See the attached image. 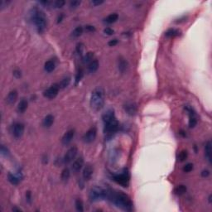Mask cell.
Returning a JSON list of instances; mask_svg holds the SVG:
<instances>
[{
    "label": "cell",
    "instance_id": "obj_28",
    "mask_svg": "<svg viewBox=\"0 0 212 212\" xmlns=\"http://www.w3.org/2000/svg\"><path fill=\"white\" fill-rule=\"evenodd\" d=\"M186 191V187L184 185H180L174 189V193L177 195H182Z\"/></svg>",
    "mask_w": 212,
    "mask_h": 212
},
{
    "label": "cell",
    "instance_id": "obj_44",
    "mask_svg": "<svg viewBox=\"0 0 212 212\" xmlns=\"http://www.w3.org/2000/svg\"><path fill=\"white\" fill-rule=\"evenodd\" d=\"M13 76H14L16 78H20L21 76H22V74H21V71H20L19 70H15V71H13Z\"/></svg>",
    "mask_w": 212,
    "mask_h": 212
},
{
    "label": "cell",
    "instance_id": "obj_41",
    "mask_svg": "<svg viewBox=\"0 0 212 212\" xmlns=\"http://www.w3.org/2000/svg\"><path fill=\"white\" fill-rule=\"evenodd\" d=\"M8 148H5L3 145H2L1 147V153H2V155H4V156H8Z\"/></svg>",
    "mask_w": 212,
    "mask_h": 212
},
{
    "label": "cell",
    "instance_id": "obj_27",
    "mask_svg": "<svg viewBox=\"0 0 212 212\" xmlns=\"http://www.w3.org/2000/svg\"><path fill=\"white\" fill-rule=\"evenodd\" d=\"M93 58H94V53L92 51H89L87 52L83 57H82V62L83 63H89L93 61Z\"/></svg>",
    "mask_w": 212,
    "mask_h": 212
},
{
    "label": "cell",
    "instance_id": "obj_29",
    "mask_svg": "<svg viewBox=\"0 0 212 212\" xmlns=\"http://www.w3.org/2000/svg\"><path fill=\"white\" fill-rule=\"evenodd\" d=\"M178 35H180V32L178 30H176V29H169L165 33V36L168 37H177Z\"/></svg>",
    "mask_w": 212,
    "mask_h": 212
},
{
    "label": "cell",
    "instance_id": "obj_10",
    "mask_svg": "<svg viewBox=\"0 0 212 212\" xmlns=\"http://www.w3.org/2000/svg\"><path fill=\"white\" fill-rule=\"evenodd\" d=\"M97 135V129L95 127L90 128L83 136V141L85 143H90L94 142Z\"/></svg>",
    "mask_w": 212,
    "mask_h": 212
},
{
    "label": "cell",
    "instance_id": "obj_8",
    "mask_svg": "<svg viewBox=\"0 0 212 212\" xmlns=\"http://www.w3.org/2000/svg\"><path fill=\"white\" fill-rule=\"evenodd\" d=\"M118 129V122L116 118L113 119L110 122L105 123V134H114Z\"/></svg>",
    "mask_w": 212,
    "mask_h": 212
},
{
    "label": "cell",
    "instance_id": "obj_38",
    "mask_svg": "<svg viewBox=\"0 0 212 212\" xmlns=\"http://www.w3.org/2000/svg\"><path fill=\"white\" fill-rule=\"evenodd\" d=\"M193 169V164L192 163H187L183 167V172L184 173H190Z\"/></svg>",
    "mask_w": 212,
    "mask_h": 212
},
{
    "label": "cell",
    "instance_id": "obj_5",
    "mask_svg": "<svg viewBox=\"0 0 212 212\" xmlns=\"http://www.w3.org/2000/svg\"><path fill=\"white\" fill-rule=\"evenodd\" d=\"M60 89L61 88L59 86V84L52 85H51L48 89L45 90L43 92V95H44V97L49 99V100H52V99L56 98V95H58Z\"/></svg>",
    "mask_w": 212,
    "mask_h": 212
},
{
    "label": "cell",
    "instance_id": "obj_9",
    "mask_svg": "<svg viewBox=\"0 0 212 212\" xmlns=\"http://www.w3.org/2000/svg\"><path fill=\"white\" fill-rule=\"evenodd\" d=\"M24 133V124L22 123H15L12 127V134L14 138L20 139Z\"/></svg>",
    "mask_w": 212,
    "mask_h": 212
},
{
    "label": "cell",
    "instance_id": "obj_15",
    "mask_svg": "<svg viewBox=\"0 0 212 212\" xmlns=\"http://www.w3.org/2000/svg\"><path fill=\"white\" fill-rule=\"evenodd\" d=\"M93 172H94L93 167L90 164H86L83 169V173H82L83 177L85 181H89V179L91 178V177L93 175Z\"/></svg>",
    "mask_w": 212,
    "mask_h": 212
},
{
    "label": "cell",
    "instance_id": "obj_6",
    "mask_svg": "<svg viewBox=\"0 0 212 212\" xmlns=\"http://www.w3.org/2000/svg\"><path fill=\"white\" fill-rule=\"evenodd\" d=\"M78 152V149L76 147L73 146L71 148H69V150L67 151V153L65 154V156L63 157V162L65 164H68L73 162V160L76 158V157L77 155Z\"/></svg>",
    "mask_w": 212,
    "mask_h": 212
},
{
    "label": "cell",
    "instance_id": "obj_26",
    "mask_svg": "<svg viewBox=\"0 0 212 212\" xmlns=\"http://www.w3.org/2000/svg\"><path fill=\"white\" fill-rule=\"evenodd\" d=\"M118 15L117 13H112V14H109L108 17H106L105 19V22L106 23H109V24H111V23H114L115 22L118 20Z\"/></svg>",
    "mask_w": 212,
    "mask_h": 212
},
{
    "label": "cell",
    "instance_id": "obj_35",
    "mask_svg": "<svg viewBox=\"0 0 212 212\" xmlns=\"http://www.w3.org/2000/svg\"><path fill=\"white\" fill-rule=\"evenodd\" d=\"M80 3H81V2L78 1V0L71 1L70 3V8H71V9H76V8H77L80 5Z\"/></svg>",
    "mask_w": 212,
    "mask_h": 212
},
{
    "label": "cell",
    "instance_id": "obj_3",
    "mask_svg": "<svg viewBox=\"0 0 212 212\" xmlns=\"http://www.w3.org/2000/svg\"><path fill=\"white\" fill-rule=\"evenodd\" d=\"M31 19L35 24L38 33H43L46 27V17L45 13L38 8H34L31 13Z\"/></svg>",
    "mask_w": 212,
    "mask_h": 212
},
{
    "label": "cell",
    "instance_id": "obj_47",
    "mask_svg": "<svg viewBox=\"0 0 212 212\" xmlns=\"http://www.w3.org/2000/svg\"><path fill=\"white\" fill-rule=\"evenodd\" d=\"M26 198H27V201L28 202H31V199H32V196H31V192L28 191L27 194H26Z\"/></svg>",
    "mask_w": 212,
    "mask_h": 212
},
{
    "label": "cell",
    "instance_id": "obj_46",
    "mask_svg": "<svg viewBox=\"0 0 212 212\" xmlns=\"http://www.w3.org/2000/svg\"><path fill=\"white\" fill-rule=\"evenodd\" d=\"M209 175H210V172H209L208 170H204V171H202V173H201V176H202L203 177H207Z\"/></svg>",
    "mask_w": 212,
    "mask_h": 212
},
{
    "label": "cell",
    "instance_id": "obj_32",
    "mask_svg": "<svg viewBox=\"0 0 212 212\" xmlns=\"http://www.w3.org/2000/svg\"><path fill=\"white\" fill-rule=\"evenodd\" d=\"M83 76H84V71L81 68H80L77 73H76V85L79 84V82L81 80Z\"/></svg>",
    "mask_w": 212,
    "mask_h": 212
},
{
    "label": "cell",
    "instance_id": "obj_7",
    "mask_svg": "<svg viewBox=\"0 0 212 212\" xmlns=\"http://www.w3.org/2000/svg\"><path fill=\"white\" fill-rule=\"evenodd\" d=\"M114 180L123 186H128L129 182V175L127 172H123V173L117 174L114 177Z\"/></svg>",
    "mask_w": 212,
    "mask_h": 212
},
{
    "label": "cell",
    "instance_id": "obj_22",
    "mask_svg": "<svg viewBox=\"0 0 212 212\" xmlns=\"http://www.w3.org/2000/svg\"><path fill=\"white\" fill-rule=\"evenodd\" d=\"M28 106V100H27L26 99H22V100L19 102L18 105H17V111L19 112V113H21V114L24 113V112L27 110Z\"/></svg>",
    "mask_w": 212,
    "mask_h": 212
},
{
    "label": "cell",
    "instance_id": "obj_19",
    "mask_svg": "<svg viewBox=\"0 0 212 212\" xmlns=\"http://www.w3.org/2000/svg\"><path fill=\"white\" fill-rule=\"evenodd\" d=\"M211 141H208L205 146V155H206L207 161L210 163L211 162Z\"/></svg>",
    "mask_w": 212,
    "mask_h": 212
},
{
    "label": "cell",
    "instance_id": "obj_30",
    "mask_svg": "<svg viewBox=\"0 0 212 212\" xmlns=\"http://www.w3.org/2000/svg\"><path fill=\"white\" fill-rule=\"evenodd\" d=\"M70 82H71V77L70 76H67V77L62 79V81L59 83V86H60L61 89H64V88H66L67 86L69 85Z\"/></svg>",
    "mask_w": 212,
    "mask_h": 212
},
{
    "label": "cell",
    "instance_id": "obj_17",
    "mask_svg": "<svg viewBox=\"0 0 212 212\" xmlns=\"http://www.w3.org/2000/svg\"><path fill=\"white\" fill-rule=\"evenodd\" d=\"M128 62L124 59V58H119L118 61V71L121 73H125L128 70Z\"/></svg>",
    "mask_w": 212,
    "mask_h": 212
},
{
    "label": "cell",
    "instance_id": "obj_45",
    "mask_svg": "<svg viewBox=\"0 0 212 212\" xmlns=\"http://www.w3.org/2000/svg\"><path fill=\"white\" fill-rule=\"evenodd\" d=\"M118 43V40L117 39H114V40H111L110 42H109V46H114L115 45Z\"/></svg>",
    "mask_w": 212,
    "mask_h": 212
},
{
    "label": "cell",
    "instance_id": "obj_14",
    "mask_svg": "<svg viewBox=\"0 0 212 212\" xmlns=\"http://www.w3.org/2000/svg\"><path fill=\"white\" fill-rule=\"evenodd\" d=\"M84 165V159L82 157H79L78 158H76L74 162L72 163V166H71V169L74 173H78L79 171L82 168Z\"/></svg>",
    "mask_w": 212,
    "mask_h": 212
},
{
    "label": "cell",
    "instance_id": "obj_20",
    "mask_svg": "<svg viewBox=\"0 0 212 212\" xmlns=\"http://www.w3.org/2000/svg\"><path fill=\"white\" fill-rule=\"evenodd\" d=\"M53 123H54V116L51 115V114H47L43 119L42 125L45 128H50L51 126L53 124Z\"/></svg>",
    "mask_w": 212,
    "mask_h": 212
},
{
    "label": "cell",
    "instance_id": "obj_40",
    "mask_svg": "<svg viewBox=\"0 0 212 212\" xmlns=\"http://www.w3.org/2000/svg\"><path fill=\"white\" fill-rule=\"evenodd\" d=\"M85 31L86 32H88V33H93V32H95V28L94 26H92V25H86L85 26Z\"/></svg>",
    "mask_w": 212,
    "mask_h": 212
},
{
    "label": "cell",
    "instance_id": "obj_43",
    "mask_svg": "<svg viewBox=\"0 0 212 212\" xmlns=\"http://www.w3.org/2000/svg\"><path fill=\"white\" fill-rule=\"evenodd\" d=\"M91 3L94 6H98L100 5L102 3H104V1H100V0H93L91 1Z\"/></svg>",
    "mask_w": 212,
    "mask_h": 212
},
{
    "label": "cell",
    "instance_id": "obj_23",
    "mask_svg": "<svg viewBox=\"0 0 212 212\" xmlns=\"http://www.w3.org/2000/svg\"><path fill=\"white\" fill-rule=\"evenodd\" d=\"M55 67H56V63L53 60H50V61H47V62L45 63L44 69L46 72L51 73L54 70H55Z\"/></svg>",
    "mask_w": 212,
    "mask_h": 212
},
{
    "label": "cell",
    "instance_id": "obj_34",
    "mask_svg": "<svg viewBox=\"0 0 212 212\" xmlns=\"http://www.w3.org/2000/svg\"><path fill=\"white\" fill-rule=\"evenodd\" d=\"M76 208L78 211H84V207H83V203L81 200L80 199H77L76 201Z\"/></svg>",
    "mask_w": 212,
    "mask_h": 212
},
{
    "label": "cell",
    "instance_id": "obj_25",
    "mask_svg": "<svg viewBox=\"0 0 212 212\" xmlns=\"http://www.w3.org/2000/svg\"><path fill=\"white\" fill-rule=\"evenodd\" d=\"M8 181H9L12 185H17L19 183V182H20V177H19V176L13 175V174H12V173H8Z\"/></svg>",
    "mask_w": 212,
    "mask_h": 212
},
{
    "label": "cell",
    "instance_id": "obj_12",
    "mask_svg": "<svg viewBox=\"0 0 212 212\" xmlns=\"http://www.w3.org/2000/svg\"><path fill=\"white\" fill-rule=\"evenodd\" d=\"M75 136V130L74 129H70L68 130L66 134L63 135L62 139V143L63 145H68L71 141Z\"/></svg>",
    "mask_w": 212,
    "mask_h": 212
},
{
    "label": "cell",
    "instance_id": "obj_4",
    "mask_svg": "<svg viewBox=\"0 0 212 212\" xmlns=\"http://www.w3.org/2000/svg\"><path fill=\"white\" fill-rule=\"evenodd\" d=\"M109 191L110 190L103 189L101 187L95 186L94 188H92L89 192V199L91 201H97L102 199H107Z\"/></svg>",
    "mask_w": 212,
    "mask_h": 212
},
{
    "label": "cell",
    "instance_id": "obj_31",
    "mask_svg": "<svg viewBox=\"0 0 212 212\" xmlns=\"http://www.w3.org/2000/svg\"><path fill=\"white\" fill-rule=\"evenodd\" d=\"M70 176H71V173H70V170L68 168H65L63 171H62V175H61V177L63 182H67L69 178H70Z\"/></svg>",
    "mask_w": 212,
    "mask_h": 212
},
{
    "label": "cell",
    "instance_id": "obj_48",
    "mask_svg": "<svg viewBox=\"0 0 212 212\" xmlns=\"http://www.w3.org/2000/svg\"><path fill=\"white\" fill-rule=\"evenodd\" d=\"M63 17H64V15H63V14H61V16H59V17H58V19H57V23H59V22H62Z\"/></svg>",
    "mask_w": 212,
    "mask_h": 212
},
{
    "label": "cell",
    "instance_id": "obj_16",
    "mask_svg": "<svg viewBox=\"0 0 212 212\" xmlns=\"http://www.w3.org/2000/svg\"><path fill=\"white\" fill-rule=\"evenodd\" d=\"M116 118L115 117V114H114V111L113 109H109L107 110L106 112H105L102 115V119L104 121V123H106L108 122H110L111 120Z\"/></svg>",
    "mask_w": 212,
    "mask_h": 212
},
{
    "label": "cell",
    "instance_id": "obj_18",
    "mask_svg": "<svg viewBox=\"0 0 212 212\" xmlns=\"http://www.w3.org/2000/svg\"><path fill=\"white\" fill-rule=\"evenodd\" d=\"M17 91L16 89H13V90H12L9 92V94L7 96V99H6V101L9 104V105H12V104H14L16 100H17Z\"/></svg>",
    "mask_w": 212,
    "mask_h": 212
},
{
    "label": "cell",
    "instance_id": "obj_13",
    "mask_svg": "<svg viewBox=\"0 0 212 212\" xmlns=\"http://www.w3.org/2000/svg\"><path fill=\"white\" fill-rule=\"evenodd\" d=\"M123 109L128 114L132 115V116L137 113V105L134 102H127L123 105Z\"/></svg>",
    "mask_w": 212,
    "mask_h": 212
},
{
    "label": "cell",
    "instance_id": "obj_2",
    "mask_svg": "<svg viewBox=\"0 0 212 212\" xmlns=\"http://www.w3.org/2000/svg\"><path fill=\"white\" fill-rule=\"evenodd\" d=\"M105 90L102 87L95 88L90 97V106L95 111H99L103 108L105 104Z\"/></svg>",
    "mask_w": 212,
    "mask_h": 212
},
{
    "label": "cell",
    "instance_id": "obj_37",
    "mask_svg": "<svg viewBox=\"0 0 212 212\" xmlns=\"http://www.w3.org/2000/svg\"><path fill=\"white\" fill-rule=\"evenodd\" d=\"M83 51H84V45L82 43H78L77 46H76V52H77V54L80 55V56H81Z\"/></svg>",
    "mask_w": 212,
    "mask_h": 212
},
{
    "label": "cell",
    "instance_id": "obj_33",
    "mask_svg": "<svg viewBox=\"0 0 212 212\" xmlns=\"http://www.w3.org/2000/svg\"><path fill=\"white\" fill-rule=\"evenodd\" d=\"M187 156H188V152H187V151L186 150L182 151V152L179 153L178 160L180 162H183V161H185V160L187 158Z\"/></svg>",
    "mask_w": 212,
    "mask_h": 212
},
{
    "label": "cell",
    "instance_id": "obj_42",
    "mask_svg": "<svg viewBox=\"0 0 212 212\" xmlns=\"http://www.w3.org/2000/svg\"><path fill=\"white\" fill-rule=\"evenodd\" d=\"M104 33L107 35H109V36H110V35H113V34L114 33V31L110 28H106L105 30H104Z\"/></svg>",
    "mask_w": 212,
    "mask_h": 212
},
{
    "label": "cell",
    "instance_id": "obj_11",
    "mask_svg": "<svg viewBox=\"0 0 212 212\" xmlns=\"http://www.w3.org/2000/svg\"><path fill=\"white\" fill-rule=\"evenodd\" d=\"M185 109L189 114V127L194 128L197 123V117H196L195 111L193 110L192 108H191L189 106L185 107Z\"/></svg>",
    "mask_w": 212,
    "mask_h": 212
},
{
    "label": "cell",
    "instance_id": "obj_1",
    "mask_svg": "<svg viewBox=\"0 0 212 212\" xmlns=\"http://www.w3.org/2000/svg\"><path fill=\"white\" fill-rule=\"evenodd\" d=\"M107 199L111 201L114 205H116L118 207H120L123 210L128 211H132L133 204L130 201L129 197L121 191L114 192L110 190Z\"/></svg>",
    "mask_w": 212,
    "mask_h": 212
},
{
    "label": "cell",
    "instance_id": "obj_39",
    "mask_svg": "<svg viewBox=\"0 0 212 212\" xmlns=\"http://www.w3.org/2000/svg\"><path fill=\"white\" fill-rule=\"evenodd\" d=\"M10 3V1H7V0H2L1 3H0V8L1 9H3L4 8H6L7 6Z\"/></svg>",
    "mask_w": 212,
    "mask_h": 212
},
{
    "label": "cell",
    "instance_id": "obj_24",
    "mask_svg": "<svg viewBox=\"0 0 212 212\" xmlns=\"http://www.w3.org/2000/svg\"><path fill=\"white\" fill-rule=\"evenodd\" d=\"M83 31H84V29H83V28L81 26H79L77 28H76L71 33V37L77 38L79 37H80L82 35V33H83Z\"/></svg>",
    "mask_w": 212,
    "mask_h": 212
},
{
    "label": "cell",
    "instance_id": "obj_36",
    "mask_svg": "<svg viewBox=\"0 0 212 212\" xmlns=\"http://www.w3.org/2000/svg\"><path fill=\"white\" fill-rule=\"evenodd\" d=\"M65 3H66V2L64 0H57V1H55L53 3V5L56 8H61L65 5Z\"/></svg>",
    "mask_w": 212,
    "mask_h": 212
},
{
    "label": "cell",
    "instance_id": "obj_21",
    "mask_svg": "<svg viewBox=\"0 0 212 212\" xmlns=\"http://www.w3.org/2000/svg\"><path fill=\"white\" fill-rule=\"evenodd\" d=\"M99 68V62L98 60H93L91 62H89L88 67H87V71L89 73L95 72Z\"/></svg>",
    "mask_w": 212,
    "mask_h": 212
}]
</instances>
